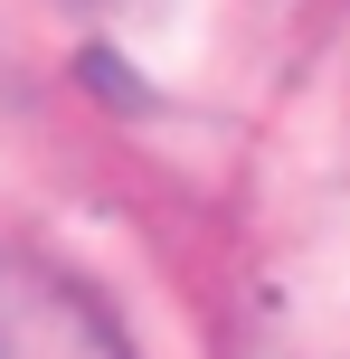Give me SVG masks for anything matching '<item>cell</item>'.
Masks as SVG:
<instances>
[{"label": "cell", "mask_w": 350, "mask_h": 359, "mask_svg": "<svg viewBox=\"0 0 350 359\" xmlns=\"http://www.w3.org/2000/svg\"><path fill=\"white\" fill-rule=\"evenodd\" d=\"M0 359H133L123 322L29 246H0Z\"/></svg>", "instance_id": "obj_1"}]
</instances>
